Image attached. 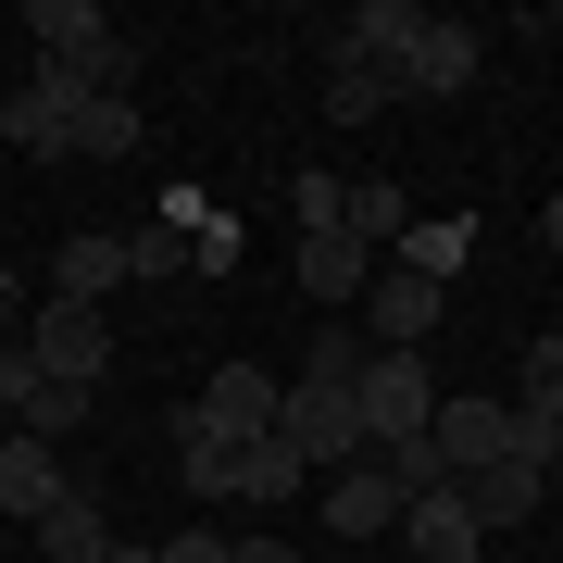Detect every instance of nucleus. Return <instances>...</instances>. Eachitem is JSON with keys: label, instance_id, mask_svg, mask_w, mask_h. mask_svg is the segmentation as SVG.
<instances>
[{"label": "nucleus", "instance_id": "obj_20", "mask_svg": "<svg viewBox=\"0 0 563 563\" xmlns=\"http://www.w3.org/2000/svg\"><path fill=\"white\" fill-rule=\"evenodd\" d=\"M101 539H113V526H101V501H88V488H63V501L38 514V551H51V563H88Z\"/></svg>", "mask_w": 563, "mask_h": 563}, {"label": "nucleus", "instance_id": "obj_10", "mask_svg": "<svg viewBox=\"0 0 563 563\" xmlns=\"http://www.w3.org/2000/svg\"><path fill=\"white\" fill-rule=\"evenodd\" d=\"M401 526V488H388V463L363 451V463H339L325 476V539H388Z\"/></svg>", "mask_w": 563, "mask_h": 563}, {"label": "nucleus", "instance_id": "obj_17", "mask_svg": "<svg viewBox=\"0 0 563 563\" xmlns=\"http://www.w3.org/2000/svg\"><path fill=\"white\" fill-rule=\"evenodd\" d=\"M388 263H413V276H463V263H476V213H413L401 225V251H388Z\"/></svg>", "mask_w": 563, "mask_h": 563}, {"label": "nucleus", "instance_id": "obj_35", "mask_svg": "<svg viewBox=\"0 0 563 563\" xmlns=\"http://www.w3.org/2000/svg\"><path fill=\"white\" fill-rule=\"evenodd\" d=\"M539 239H551V263H563V188H551V201H539Z\"/></svg>", "mask_w": 563, "mask_h": 563}, {"label": "nucleus", "instance_id": "obj_15", "mask_svg": "<svg viewBox=\"0 0 563 563\" xmlns=\"http://www.w3.org/2000/svg\"><path fill=\"white\" fill-rule=\"evenodd\" d=\"M363 288H376V251L351 239H301V301H325V313H363Z\"/></svg>", "mask_w": 563, "mask_h": 563}, {"label": "nucleus", "instance_id": "obj_7", "mask_svg": "<svg viewBox=\"0 0 563 563\" xmlns=\"http://www.w3.org/2000/svg\"><path fill=\"white\" fill-rule=\"evenodd\" d=\"M25 363H38V376H63V388H101L113 339H101V313H88V301H51L38 325H25Z\"/></svg>", "mask_w": 563, "mask_h": 563}, {"label": "nucleus", "instance_id": "obj_19", "mask_svg": "<svg viewBox=\"0 0 563 563\" xmlns=\"http://www.w3.org/2000/svg\"><path fill=\"white\" fill-rule=\"evenodd\" d=\"M176 476L201 488V501H239V439H213L201 413H176Z\"/></svg>", "mask_w": 563, "mask_h": 563}, {"label": "nucleus", "instance_id": "obj_27", "mask_svg": "<svg viewBox=\"0 0 563 563\" xmlns=\"http://www.w3.org/2000/svg\"><path fill=\"white\" fill-rule=\"evenodd\" d=\"M125 276H188V225H125Z\"/></svg>", "mask_w": 563, "mask_h": 563}, {"label": "nucleus", "instance_id": "obj_14", "mask_svg": "<svg viewBox=\"0 0 563 563\" xmlns=\"http://www.w3.org/2000/svg\"><path fill=\"white\" fill-rule=\"evenodd\" d=\"M63 488H76V476H63V451L13 426V439H0V514H13V526H38V514L63 501Z\"/></svg>", "mask_w": 563, "mask_h": 563}, {"label": "nucleus", "instance_id": "obj_30", "mask_svg": "<svg viewBox=\"0 0 563 563\" xmlns=\"http://www.w3.org/2000/svg\"><path fill=\"white\" fill-rule=\"evenodd\" d=\"M25 401H38V363H25V339H0V413L25 426Z\"/></svg>", "mask_w": 563, "mask_h": 563}, {"label": "nucleus", "instance_id": "obj_11", "mask_svg": "<svg viewBox=\"0 0 563 563\" xmlns=\"http://www.w3.org/2000/svg\"><path fill=\"white\" fill-rule=\"evenodd\" d=\"M426 439H439L451 476H476V463H514V413H501V401H439V413H426Z\"/></svg>", "mask_w": 563, "mask_h": 563}, {"label": "nucleus", "instance_id": "obj_1", "mask_svg": "<svg viewBox=\"0 0 563 563\" xmlns=\"http://www.w3.org/2000/svg\"><path fill=\"white\" fill-rule=\"evenodd\" d=\"M25 38H38V63L88 76L101 101H139V38H125L101 0H25Z\"/></svg>", "mask_w": 563, "mask_h": 563}, {"label": "nucleus", "instance_id": "obj_25", "mask_svg": "<svg viewBox=\"0 0 563 563\" xmlns=\"http://www.w3.org/2000/svg\"><path fill=\"white\" fill-rule=\"evenodd\" d=\"M139 139H151V125H139V101H88L63 151H101V163H113V151H139Z\"/></svg>", "mask_w": 563, "mask_h": 563}, {"label": "nucleus", "instance_id": "obj_23", "mask_svg": "<svg viewBox=\"0 0 563 563\" xmlns=\"http://www.w3.org/2000/svg\"><path fill=\"white\" fill-rule=\"evenodd\" d=\"M88 401H101V388H63V376H38V401H25V439H76V426H88Z\"/></svg>", "mask_w": 563, "mask_h": 563}, {"label": "nucleus", "instance_id": "obj_12", "mask_svg": "<svg viewBox=\"0 0 563 563\" xmlns=\"http://www.w3.org/2000/svg\"><path fill=\"white\" fill-rule=\"evenodd\" d=\"M451 488H463V514H476V539H501V526H526V514L551 501L539 463H476V476H451Z\"/></svg>", "mask_w": 563, "mask_h": 563}, {"label": "nucleus", "instance_id": "obj_6", "mask_svg": "<svg viewBox=\"0 0 563 563\" xmlns=\"http://www.w3.org/2000/svg\"><path fill=\"white\" fill-rule=\"evenodd\" d=\"M413 38H426V13H413V0H363V13H339V38H325V63H363V76H388V88H401Z\"/></svg>", "mask_w": 563, "mask_h": 563}, {"label": "nucleus", "instance_id": "obj_5", "mask_svg": "<svg viewBox=\"0 0 563 563\" xmlns=\"http://www.w3.org/2000/svg\"><path fill=\"white\" fill-rule=\"evenodd\" d=\"M439 313H451V288H439V276H413V263H376V288H363V351H413Z\"/></svg>", "mask_w": 563, "mask_h": 563}, {"label": "nucleus", "instance_id": "obj_34", "mask_svg": "<svg viewBox=\"0 0 563 563\" xmlns=\"http://www.w3.org/2000/svg\"><path fill=\"white\" fill-rule=\"evenodd\" d=\"M13 313H25V276H13V263H0V339H13Z\"/></svg>", "mask_w": 563, "mask_h": 563}, {"label": "nucleus", "instance_id": "obj_18", "mask_svg": "<svg viewBox=\"0 0 563 563\" xmlns=\"http://www.w3.org/2000/svg\"><path fill=\"white\" fill-rule=\"evenodd\" d=\"M301 476H313V463H301V451H288V439H276V426H263V439L239 451V501H251V514H276V501H301Z\"/></svg>", "mask_w": 563, "mask_h": 563}, {"label": "nucleus", "instance_id": "obj_21", "mask_svg": "<svg viewBox=\"0 0 563 563\" xmlns=\"http://www.w3.org/2000/svg\"><path fill=\"white\" fill-rule=\"evenodd\" d=\"M388 101H401L388 76H363V63H325V125H376Z\"/></svg>", "mask_w": 563, "mask_h": 563}, {"label": "nucleus", "instance_id": "obj_22", "mask_svg": "<svg viewBox=\"0 0 563 563\" xmlns=\"http://www.w3.org/2000/svg\"><path fill=\"white\" fill-rule=\"evenodd\" d=\"M339 225H351V239H363V251H401V225H413V213H401V188H388V176H363Z\"/></svg>", "mask_w": 563, "mask_h": 563}, {"label": "nucleus", "instance_id": "obj_16", "mask_svg": "<svg viewBox=\"0 0 563 563\" xmlns=\"http://www.w3.org/2000/svg\"><path fill=\"white\" fill-rule=\"evenodd\" d=\"M401 539H413V563H476V514H463V488L401 501Z\"/></svg>", "mask_w": 563, "mask_h": 563}, {"label": "nucleus", "instance_id": "obj_4", "mask_svg": "<svg viewBox=\"0 0 563 563\" xmlns=\"http://www.w3.org/2000/svg\"><path fill=\"white\" fill-rule=\"evenodd\" d=\"M88 101H101L88 76H63V63H38V76H25L13 101H0V139H13V151H51V163H63V139H76V113H88Z\"/></svg>", "mask_w": 563, "mask_h": 563}, {"label": "nucleus", "instance_id": "obj_2", "mask_svg": "<svg viewBox=\"0 0 563 563\" xmlns=\"http://www.w3.org/2000/svg\"><path fill=\"white\" fill-rule=\"evenodd\" d=\"M363 451H401V439H426V413H439V376H426L413 351H363Z\"/></svg>", "mask_w": 563, "mask_h": 563}, {"label": "nucleus", "instance_id": "obj_13", "mask_svg": "<svg viewBox=\"0 0 563 563\" xmlns=\"http://www.w3.org/2000/svg\"><path fill=\"white\" fill-rule=\"evenodd\" d=\"M113 288H125V239H113V225H76V239L51 251V301H88V313H101Z\"/></svg>", "mask_w": 563, "mask_h": 563}, {"label": "nucleus", "instance_id": "obj_9", "mask_svg": "<svg viewBox=\"0 0 563 563\" xmlns=\"http://www.w3.org/2000/svg\"><path fill=\"white\" fill-rule=\"evenodd\" d=\"M476 25H451V13H426V38H413V63H401V101H463L476 88Z\"/></svg>", "mask_w": 563, "mask_h": 563}, {"label": "nucleus", "instance_id": "obj_29", "mask_svg": "<svg viewBox=\"0 0 563 563\" xmlns=\"http://www.w3.org/2000/svg\"><path fill=\"white\" fill-rule=\"evenodd\" d=\"M376 463H388V488H401V501H426V488H451L439 439H401V451H376Z\"/></svg>", "mask_w": 563, "mask_h": 563}, {"label": "nucleus", "instance_id": "obj_32", "mask_svg": "<svg viewBox=\"0 0 563 563\" xmlns=\"http://www.w3.org/2000/svg\"><path fill=\"white\" fill-rule=\"evenodd\" d=\"M88 563H163V539H101Z\"/></svg>", "mask_w": 563, "mask_h": 563}, {"label": "nucleus", "instance_id": "obj_8", "mask_svg": "<svg viewBox=\"0 0 563 563\" xmlns=\"http://www.w3.org/2000/svg\"><path fill=\"white\" fill-rule=\"evenodd\" d=\"M276 401H288V388L263 376V363H213V376H201V401H188V413H201L213 439H239V451H251L263 426H276Z\"/></svg>", "mask_w": 563, "mask_h": 563}, {"label": "nucleus", "instance_id": "obj_3", "mask_svg": "<svg viewBox=\"0 0 563 563\" xmlns=\"http://www.w3.org/2000/svg\"><path fill=\"white\" fill-rule=\"evenodd\" d=\"M276 439L313 463V476H339V463H363V401L351 388H288L276 401Z\"/></svg>", "mask_w": 563, "mask_h": 563}, {"label": "nucleus", "instance_id": "obj_31", "mask_svg": "<svg viewBox=\"0 0 563 563\" xmlns=\"http://www.w3.org/2000/svg\"><path fill=\"white\" fill-rule=\"evenodd\" d=\"M225 563H301L288 539H225Z\"/></svg>", "mask_w": 563, "mask_h": 563}, {"label": "nucleus", "instance_id": "obj_28", "mask_svg": "<svg viewBox=\"0 0 563 563\" xmlns=\"http://www.w3.org/2000/svg\"><path fill=\"white\" fill-rule=\"evenodd\" d=\"M514 388H526V413H563V325H551V339H526Z\"/></svg>", "mask_w": 563, "mask_h": 563}, {"label": "nucleus", "instance_id": "obj_33", "mask_svg": "<svg viewBox=\"0 0 563 563\" xmlns=\"http://www.w3.org/2000/svg\"><path fill=\"white\" fill-rule=\"evenodd\" d=\"M163 563H225V539H163Z\"/></svg>", "mask_w": 563, "mask_h": 563}, {"label": "nucleus", "instance_id": "obj_24", "mask_svg": "<svg viewBox=\"0 0 563 563\" xmlns=\"http://www.w3.org/2000/svg\"><path fill=\"white\" fill-rule=\"evenodd\" d=\"M288 213H301V239H339V213H351V176H288Z\"/></svg>", "mask_w": 563, "mask_h": 563}, {"label": "nucleus", "instance_id": "obj_26", "mask_svg": "<svg viewBox=\"0 0 563 563\" xmlns=\"http://www.w3.org/2000/svg\"><path fill=\"white\" fill-rule=\"evenodd\" d=\"M301 388H363V325H325L301 351Z\"/></svg>", "mask_w": 563, "mask_h": 563}]
</instances>
